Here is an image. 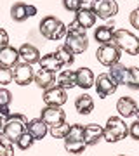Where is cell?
<instances>
[{
    "label": "cell",
    "instance_id": "obj_1",
    "mask_svg": "<svg viewBox=\"0 0 139 156\" xmlns=\"http://www.w3.org/2000/svg\"><path fill=\"white\" fill-rule=\"evenodd\" d=\"M66 28H68V31H66V37H64V45L71 50L73 54H82V52H85L87 47H89V38H87L85 30L75 19L68 24Z\"/></svg>",
    "mask_w": 139,
    "mask_h": 156
},
{
    "label": "cell",
    "instance_id": "obj_2",
    "mask_svg": "<svg viewBox=\"0 0 139 156\" xmlns=\"http://www.w3.org/2000/svg\"><path fill=\"white\" fill-rule=\"evenodd\" d=\"M40 33L42 37H45L47 40H52V42H57V40H61L66 37V24L61 21V19H57L56 16H45L42 21H40Z\"/></svg>",
    "mask_w": 139,
    "mask_h": 156
},
{
    "label": "cell",
    "instance_id": "obj_3",
    "mask_svg": "<svg viewBox=\"0 0 139 156\" xmlns=\"http://www.w3.org/2000/svg\"><path fill=\"white\" fill-rule=\"evenodd\" d=\"M129 135V125L123 122L120 116H111L108 118L106 125L103 127V139L106 142H118L125 139Z\"/></svg>",
    "mask_w": 139,
    "mask_h": 156
},
{
    "label": "cell",
    "instance_id": "obj_4",
    "mask_svg": "<svg viewBox=\"0 0 139 156\" xmlns=\"http://www.w3.org/2000/svg\"><path fill=\"white\" fill-rule=\"evenodd\" d=\"M111 44L117 45L120 52H125L129 56H137L139 54V38L127 30H115Z\"/></svg>",
    "mask_w": 139,
    "mask_h": 156
},
{
    "label": "cell",
    "instance_id": "obj_5",
    "mask_svg": "<svg viewBox=\"0 0 139 156\" xmlns=\"http://www.w3.org/2000/svg\"><path fill=\"white\" fill-rule=\"evenodd\" d=\"M26 123L28 118L21 113H11L9 118L5 120V127H4V135L7 139H11L12 142H16L19 139V135L23 132H26Z\"/></svg>",
    "mask_w": 139,
    "mask_h": 156
},
{
    "label": "cell",
    "instance_id": "obj_6",
    "mask_svg": "<svg viewBox=\"0 0 139 156\" xmlns=\"http://www.w3.org/2000/svg\"><path fill=\"white\" fill-rule=\"evenodd\" d=\"M122 52L117 45L113 44H106V45H99V49L96 50V59L106 68H111L113 64L120 62Z\"/></svg>",
    "mask_w": 139,
    "mask_h": 156
},
{
    "label": "cell",
    "instance_id": "obj_7",
    "mask_svg": "<svg viewBox=\"0 0 139 156\" xmlns=\"http://www.w3.org/2000/svg\"><path fill=\"white\" fill-rule=\"evenodd\" d=\"M94 87H96V92H97V97H99V99H106L108 95L117 92L118 83L113 80V76H111L110 73H101V75H97V78H96Z\"/></svg>",
    "mask_w": 139,
    "mask_h": 156
},
{
    "label": "cell",
    "instance_id": "obj_8",
    "mask_svg": "<svg viewBox=\"0 0 139 156\" xmlns=\"http://www.w3.org/2000/svg\"><path fill=\"white\" fill-rule=\"evenodd\" d=\"M33 78H35V71L31 64H28V62H17L12 69V80L21 87L30 85L33 82Z\"/></svg>",
    "mask_w": 139,
    "mask_h": 156
},
{
    "label": "cell",
    "instance_id": "obj_9",
    "mask_svg": "<svg viewBox=\"0 0 139 156\" xmlns=\"http://www.w3.org/2000/svg\"><path fill=\"white\" fill-rule=\"evenodd\" d=\"M66 101H68V92L61 87H57V85L44 90L45 106H63V104H66Z\"/></svg>",
    "mask_w": 139,
    "mask_h": 156
},
{
    "label": "cell",
    "instance_id": "obj_10",
    "mask_svg": "<svg viewBox=\"0 0 139 156\" xmlns=\"http://www.w3.org/2000/svg\"><path fill=\"white\" fill-rule=\"evenodd\" d=\"M40 118L49 127H52V125H59V123L66 122V113L63 111L61 106H45L40 113Z\"/></svg>",
    "mask_w": 139,
    "mask_h": 156
},
{
    "label": "cell",
    "instance_id": "obj_11",
    "mask_svg": "<svg viewBox=\"0 0 139 156\" xmlns=\"http://www.w3.org/2000/svg\"><path fill=\"white\" fill-rule=\"evenodd\" d=\"M26 132L35 140H42L45 135L49 134V125L42 120V118H33L26 123Z\"/></svg>",
    "mask_w": 139,
    "mask_h": 156
},
{
    "label": "cell",
    "instance_id": "obj_12",
    "mask_svg": "<svg viewBox=\"0 0 139 156\" xmlns=\"http://www.w3.org/2000/svg\"><path fill=\"white\" fill-rule=\"evenodd\" d=\"M94 12L101 19H111V17H115L118 14V4L115 0H99Z\"/></svg>",
    "mask_w": 139,
    "mask_h": 156
},
{
    "label": "cell",
    "instance_id": "obj_13",
    "mask_svg": "<svg viewBox=\"0 0 139 156\" xmlns=\"http://www.w3.org/2000/svg\"><path fill=\"white\" fill-rule=\"evenodd\" d=\"M117 111H118V115H120V118L136 116V111H137V102H136L132 97L123 95V97H120L118 102H117Z\"/></svg>",
    "mask_w": 139,
    "mask_h": 156
},
{
    "label": "cell",
    "instance_id": "obj_14",
    "mask_svg": "<svg viewBox=\"0 0 139 156\" xmlns=\"http://www.w3.org/2000/svg\"><path fill=\"white\" fill-rule=\"evenodd\" d=\"M103 139V127L96 125V123H89L83 127V142L87 146H96Z\"/></svg>",
    "mask_w": 139,
    "mask_h": 156
},
{
    "label": "cell",
    "instance_id": "obj_15",
    "mask_svg": "<svg viewBox=\"0 0 139 156\" xmlns=\"http://www.w3.org/2000/svg\"><path fill=\"white\" fill-rule=\"evenodd\" d=\"M33 82L37 83V87L42 90H47L50 87H54L56 85V75L49 69H44V68H40L38 71L35 73V78Z\"/></svg>",
    "mask_w": 139,
    "mask_h": 156
},
{
    "label": "cell",
    "instance_id": "obj_16",
    "mask_svg": "<svg viewBox=\"0 0 139 156\" xmlns=\"http://www.w3.org/2000/svg\"><path fill=\"white\" fill-rule=\"evenodd\" d=\"M19 62V50L7 45L4 49H0V64L2 66H9V68H14Z\"/></svg>",
    "mask_w": 139,
    "mask_h": 156
},
{
    "label": "cell",
    "instance_id": "obj_17",
    "mask_svg": "<svg viewBox=\"0 0 139 156\" xmlns=\"http://www.w3.org/2000/svg\"><path fill=\"white\" fill-rule=\"evenodd\" d=\"M19 59H23V62H28V64H35V62H38L40 59V52L38 49L31 44H23L19 47Z\"/></svg>",
    "mask_w": 139,
    "mask_h": 156
},
{
    "label": "cell",
    "instance_id": "obj_18",
    "mask_svg": "<svg viewBox=\"0 0 139 156\" xmlns=\"http://www.w3.org/2000/svg\"><path fill=\"white\" fill-rule=\"evenodd\" d=\"M56 85L64 90L77 87V71H73V69H63L57 75V78H56Z\"/></svg>",
    "mask_w": 139,
    "mask_h": 156
},
{
    "label": "cell",
    "instance_id": "obj_19",
    "mask_svg": "<svg viewBox=\"0 0 139 156\" xmlns=\"http://www.w3.org/2000/svg\"><path fill=\"white\" fill-rule=\"evenodd\" d=\"M94 82H96V76L89 68H80V69H77V87L87 90L90 87H94Z\"/></svg>",
    "mask_w": 139,
    "mask_h": 156
},
{
    "label": "cell",
    "instance_id": "obj_20",
    "mask_svg": "<svg viewBox=\"0 0 139 156\" xmlns=\"http://www.w3.org/2000/svg\"><path fill=\"white\" fill-rule=\"evenodd\" d=\"M113 33H115V28L110 26V24H103V26H97L94 31V38L99 45H106L113 42Z\"/></svg>",
    "mask_w": 139,
    "mask_h": 156
},
{
    "label": "cell",
    "instance_id": "obj_21",
    "mask_svg": "<svg viewBox=\"0 0 139 156\" xmlns=\"http://www.w3.org/2000/svg\"><path fill=\"white\" fill-rule=\"evenodd\" d=\"M77 14V17H75V21L82 26L83 30H87V28H92L96 24V12L94 11H90V9H80L78 12H75Z\"/></svg>",
    "mask_w": 139,
    "mask_h": 156
},
{
    "label": "cell",
    "instance_id": "obj_22",
    "mask_svg": "<svg viewBox=\"0 0 139 156\" xmlns=\"http://www.w3.org/2000/svg\"><path fill=\"white\" fill-rule=\"evenodd\" d=\"M75 109L80 115H89L94 111V99L89 94H82L75 99Z\"/></svg>",
    "mask_w": 139,
    "mask_h": 156
},
{
    "label": "cell",
    "instance_id": "obj_23",
    "mask_svg": "<svg viewBox=\"0 0 139 156\" xmlns=\"http://www.w3.org/2000/svg\"><path fill=\"white\" fill-rule=\"evenodd\" d=\"M38 64L40 68H44V69H49V71L56 73V71H59L63 68L61 61L57 59V56H56V52H50V54H45V56H42L38 59Z\"/></svg>",
    "mask_w": 139,
    "mask_h": 156
},
{
    "label": "cell",
    "instance_id": "obj_24",
    "mask_svg": "<svg viewBox=\"0 0 139 156\" xmlns=\"http://www.w3.org/2000/svg\"><path fill=\"white\" fill-rule=\"evenodd\" d=\"M28 4L24 2H16L14 5L11 7V19L16 23H23L28 19V12H26Z\"/></svg>",
    "mask_w": 139,
    "mask_h": 156
},
{
    "label": "cell",
    "instance_id": "obj_25",
    "mask_svg": "<svg viewBox=\"0 0 139 156\" xmlns=\"http://www.w3.org/2000/svg\"><path fill=\"white\" fill-rule=\"evenodd\" d=\"M123 85L129 87V89H132V90H139V68H136V66L127 68Z\"/></svg>",
    "mask_w": 139,
    "mask_h": 156
},
{
    "label": "cell",
    "instance_id": "obj_26",
    "mask_svg": "<svg viewBox=\"0 0 139 156\" xmlns=\"http://www.w3.org/2000/svg\"><path fill=\"white\" fill-rule=\"evenodd\" d=\"M56 56H57V59L61 61L63 66H71L73 61H75V54H73V52L68 49L64 44L57 47V50H56Z\"/></svg>",
    "mask_w": 139,
    "mask_h": 156
},
{
    "label": "cell",
    "instance_id": "obj_27",
    "mask_svg": "<svg viewBox=\"0 0 139 156\" xmlns=\"http://www.w3.org/2000/svg\"><path fill=\"white\" fill-rule=\"evenodd\" d=\"M87 144L83 140H75V139H64V149L71 154H82L85 151Z\"/></svg>",
    "mask_w": 139,
    "mask_h": 156
},
{
    "label": "cell",
    "instance_id": "obj_28",
    "mask_svg": "<svg viewBox=\"0 0 139 156\" xmlns=\"http://www.w3.org/2000/svg\"><path fill=\"white\" fill-rule=\"evenodd\" d=\"M125 73H127V66H123L120 62H117V64H113V66L110 68V75L113 76V80H115L118 85H123Z\"/></svg>",
    "mask_w": 139,
    "mask_h": 156
},
{
    "label": "cell",
    "instance_id": "obj_29",
    "mask_svg": "<svg viewBox=\"0 0 139 156\" xmlns=\"http://www.w3.org/2000/svg\"><path fill=\"white\" fill-rule=\"evenodd\" d=\"M68 132H70V125H68L66 122L59 123V125H52V127H49V134L54 137V139H64L68 135Z\"/></svg>",
    "mask_w": 139,
    "mask_h": 156
},
{
    "label": "cell",
    "instance_id": "obj_30",
    "mask_svg": "<svg viewBox=\"0 0 139 156\" xmlns=\"http://www.w3.org/2000/svg\"><path fill=\"white\" fill-rule=\"evenodd\" d=\"M0 156H14V142L4 134L0 135Z\"/></svg>",
    "mask_w": 139,
    "mask_h": 156
},
{
    "label": "cell",
    "instance_id": "obj_31",
    "mask_svg": "<svg viewBox=\"0 0 139 156\" xmlns=\"http://www.w3.org/2000/svg\"><path fill=\"white\" fill-rule=\"evenodd\" d=\"M33 142H35V139L31 137V135L28 134V132H23L21 135H19V139L14 142V144L17 146V149H21V151H26V149H30L31 146H33Z\"/></svg>",
    "mask_w": 139,
    "mask_h": 156
},
{
    "label": "cell",
    "instance_id": "obj_32",
    "mask_svg": "<svg viewBox=\"0 0 139 156\" xmlns=\"http://www.w3.org/2000/svg\"><path fill=\"white\" fill-rule=\"evenodd\" d=\"M64 139H75V140H83V125L80 123H75V125H70V132Z\"/></svg>",
    "mask_w": 139,
    "mask_h": 156
},
{
    "label": "cell",
    "instance_id": "obj_33",
    "mask_svg": "<svg viewBox=\"0 0 139 156\" xmlns=\"http://www.w3.org/2000/svg\"><path fill=\"white\" fill-rule=\"evenodd\" d=\"M12 82V68L0 64V85H9Z\"/></svg>",
    "mask_w": 139,
    "mask_h": 156
},
{
    "label": "cell",
    "instance_id": "obj_34",
    "mask_svg": "<svg viewBox=\"0 0 139 156\" xmlns=\"http://www.w3.org/2000/svg\"><path fill=\"white\" fill-rule=\"evenodd\" d=\"M12 102V94L7 89H0V109L9 108Z\"/></svg>",
    "mask_w": 139,
    "mask_h": 156
},
{
    "label": "cell",
    "instance_id": "obj_35",
    "mask_svg": "<svg viewBox=\"0 0 139 156\" xmlns=\"http://www.w3.org/2000/svg\"><path fill=\"white\" fill-rule=\"evenodd\" d=\"M63 7L68 12H78L82 9V0H63Z\"/></svg>",
    "mask_w": 139,
    "mask_h": 156
},
{
    "label": "cell",
    "instance_id": "obj_36",
    "mask_svg": "<svg viewBox=\"0 0 139 156\" xmlns=\"http://www.w3.org/2000/svg\"><path fill=\"white\" fill-rule=\"evenodd\" d=\"M129 137L134 140H139V120H134L129 125Z\"/></svg>",
    "mask_w": 139,
    "mask_h": 156
},
{
    "label": "cell",
    "instance_id": "obj_37",
    "mask_svg": "<svg viewBox=\"0 0 139 156\" xmlns=\"http://www.w3.org/2000/svg\"><path fill=\"white\" fill-rule=\"evenodd\" d=\"M129 21H130V24H132V28L139 30V5L136 7L132 12H130V16H129Z\"/></svg>",
    "mask_w": 139,
    "mask_h": 156
},
{
    "label": "cell",
    "instance_id": "obj_38",
    "mask_svg": "<svg viewBox=\"0 0 139 156\" xmlns=\"http://www.w3.org/2000/svg\"><path fill=\"white\" fill-rule=\"evenodd\" d=\"M9 45V33L4 28H0V49H4Z\"/></svg>",
    "mask_w": 139,
    "mask_h": 156
},
{
    "label": "cell",
    "instance_id": "obj_39",
    "mask_svg": "<svg viewBox=\"0 0 139 156\" xmlns=\"http://www.w3.org/2000/svg\"><path fill=\"white\" fill-rule=\"evenodd\" d=\"M97 5V0H82V9H90L94 11Z\"/></svg>",
    "mask_w": 139,
    "mask_h": 156
},
{
    "label": "cell",
    "instance_id": "obj_40",
    "mask_svg": "<svg viewBox=\"0 0 139 156\" xmlns=\"http://www.w3.org/2000/svg\"><path fill=\"white\" fill-rule=\"evenodd\" d=\"M26 12H28V17H33L35 14H37V7H35V5H31V4H28Z\"/></svg>",
    "mask_w": 139,
    "mask_h": 156
},
{
    "label": "cell",
    "instance_id": "obj_41",
    "mask_svg": "<svg viewBox=\"0 0 139 156\" xmlns=\"http://www.w3.org/2000/svg\"><path fill=\"white\" fill-rule=\"evenodd\" d=\"M5 120H7L5 116H2V115H0V135L4 134V127H5Z\"/></svg>",
    "mask_w": 139,
    "mask_h": 156
},
{
    "label": "cell",
    "instance_id": "obj_42",
    "mask_svg": "<svg viewBox=\"0 0 139 156\" xmlns=\"http://www.w3.org/2000/svg\"><path fill=\"white\" fill-rule=\"evenodd\" d=\"M136 116H137V120H139V106H137V111H136Z\"/></svg>",
    "mask_w": 139,
    "mask_h": 156
},
{
    "label": "cell",
    "instance_id": "obj_43",
    "mask_svg": "<svg viewBox=\"0 0 139 156\" xmlns=\"http://www.w3.org/2000/svg\"><path fill=\"white\" fill-rule=\"evenodd\" d=\"M118 156H125V154H118Z\"/></svg>",
    "mask_w": 139,
    "mask_h": 156
}]
</instances>
